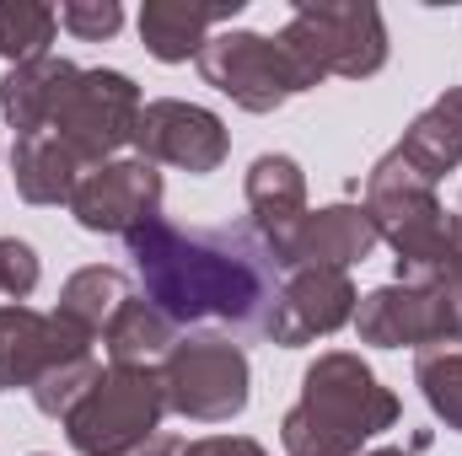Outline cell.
<instances>
[{"instance_id": "1", "label": "cell", "mask_w": 462, "mask_h": 456, "mask_svg": "<svg viewBox=\"0 0 462 456\" xmlns=\"http://www.w3.org/2000/svg\"><path fill=\"white\" fill-rule=\"evenodd\" d=\"M140 274V296L172 323H226L236 333L269 339L285 269L253 226H178L167 215L124 236Z\"/></svg>"}, {"instance_id": "2", "label": "cell", "mask_w": 462, "mask_h": 456, "mask_svg": "<svg viewBox=\"0 0 462 456\" xmlns=\"http://www.w3.org/2000/svg\"><path fill=\"white\" fill-rule=\"evenodd\" d=\"M398 397L376 381L360 354H318L301 376V403L280 424L285 456H360L365 441L398 424Z\"/></svg>"}, {"instance_id": "3", "label": "cell", "mask_w": 462, "mask_h": 456, "mask_svg": "<svg viewBox=\"0 0 462 456\" xmlns=\"http://www.w3.org/2000/svg\"><path fill=\"white\" fill-rule=\"evenodd\" d=\"M365 215L398 252V285H436L462 258V215H447L436 183H425L398 150H387L365 178Z\"/></svg>"}, {"instance_id": "4", "label": "cell", "mask_w": 462, "mask_h": 456, "mask_svg": "<svg viewBox=\"0 0 462 456\" xmlns=\"http://www.w3.org/2000/svg\"><path fill=\"white\" fill-rule=\"evenodd\" d=\"M280 43L323 81H365L387 65V27L371 0H301L280 27Z\"/></svg>"}, {"instance_id": "5", "label": "cell", "mask_w": 462, "mask_h": 456, "mask_svg": "<svg viewBox=\"0 0 462 456\" xmlns=\"http://www.w3.org/2000/svg\"><path fill=\"white\" fill-rule=\"evenodd\" d=\"M162 414H167V392H162L156 370L108 365V370H97L87 397L70 408L65 435L81 456H129L156 435Z\"/></svg>"}, {"instance_id": "6", "label": "cell", "mask_w": 462, "mask_h": 456, "mask_svg": "<svg viewBox=\"0 0 462 456\" xmlns=\"http://www.w3.org/2000/svg\"><path fill=\"white\" fill-rule=\"evenodd\" d=\"M199 76L226 92L236 108L247 114H274L285 108L296 92H312L318 76L280 43V38H263V32H216L205 49H199Z\"/></svg>"}, {"instance_id": "7", "label": "cell", "mask_w": 462, "mask_h": 456, "mask_svg": "<svg viewBox=\"0 0 462 456\" xmlns=\"http://www.w3.org/2000/svg\"><path fill=\"white\" fill-rule=\"evenodd\" d=\"M156 376L167 408L194 424H226L247 408V354L231 339H178Z\"/></svg>"}, {"instance_id": "8", "label": "cell", "mask_w": 462, "mask_h": 456, "mask_svg": "<svg viewBox=\"0 0 462 456\" xmlns=\"http://www.w3.org/2000/svg\"><path fill=\"white\" fill-rule=\"evenodd\" d=\"M140 108H145L140 87L124 70H81L49 129L81 156V167H103V161H114V150L134 140Z\"/></svg>"}, {"instance_id": "9", "label": "cell", "mask_w": 462, "mask_h": 456, "mask_svg": "<svg viewBox=\"0 0 462 456\" xmlns=\"http://www.w3.org/2000/svg\"><path fill=\"white\" fill-rule=\"evenodd\" d=\"M129 145H134L140 161H151V167L162 161V167H183V172L205 178V172H216V167L226 161L231 134L210 108L162 97V103H145V108H140Z\"/></svg>"}, {"instance_id": "10", "label": "cell", "mask_w": 462, "mask_h": 456, "mask_svg": "<svg viewBox=\"0 0 462 456\" xmlns=\"http://www.w3.org/2000/svg\"><path fill=\"white\" fill-rule=\"evenodd\" d=\"M70 215L81 231L97 236H129L134 226L162 215V172L151 161H103L87 167L76 194H70Z\"/></svg>"}, {"instance_id": "11", "label": "cell", "mask_w": 462, "mask_h": 456, "mask_svg": "<svg viewBox=\"0 0 462 456\" xmlns=\"http://www.w3.org/2000/svg\"><path fill=\"white\" fill-rule=\"evenodd\" d=\"M92 343L97 339H87L65 317L11 301V306H0V387H27L32 392V381L49 365L81 360V354H92Z\"/></svg>"}, {"instance_id": "12", "label": "cell", "mask_w": 462, "mask_h": 456, "mask_svg": "<svg viewBox=\"0 0 462 456\" xmlns=\"http://www.w3.org/2000/svg\"><path fill=\"white\" fill-rule=\"evenodd\" d=\"M355 285L339 269H296L280 290V306H274V323H269V339L285 343V349H301L312 339H328L339 333L345 323H355Z\"/></svg>"}, {"instance_id": "13", "label": "cell", "mask_w": 462, "mask_h": 456, "mask_svg": "<svg viewBox=\"0 0 462 456\" xmlns=\"http://www.w3.org/2000/svg\"><path fill=\"white\" fill-rule=\"evenodd\" d=\"M376 226L365 215V205H328V210H307V221L291 231V242L274 252L280 269H339L349 274L355 263H365L376 252Z\"/></svg>"}, {"instance_id": "14", "label": "cell", "mask_w": 462, "mask_h": 456, "mask_svg": "<svg viewBox=\"0 0 462 456\" xmlns=\"http://www.w3.org/2000/svg\"><path fill=\"white\" fill-rule=\"evenodd\" d=\"M355 333L360 343H376V349H430V343H447L441 328V301L430 285H382L371 296H360L355 306Z\"/></svg>"}, {"instance_id": "15", "label": "cell", "mask_w": 462, "mask_h": 456, "mask_svg": "<svg viewBox=\"0 0 462 456\" xmlns=\"http://www.w3.org/2000/svg\"><path fill=\"white\" fill-rule=\"evenodd\" d=\"M236 11L242 0H145L140 38L162 65H183V59H199V49L210 43V27L231 22Z\"/></svg>"}, {"instance_id": "16", "label": "cell", "mask_w": 462, "mask_h": 456, "mask_svg": "<svg viewBox=\"0 0 462 456\" xmlns=\"http://www.w3.org/2000/svg\"><path fill=\"white\" fill-rule=\"evenodd\" d=\"M76 76H81V70H76L70 59H54V54L5 70V81H0V114L16 129V140L43 134V129L54 123L60 103H65L70 87H76Z\"/></svg>"}, {"instance_id": "17", "label": "cell", "mask_w": 462, "mask_h": 456, "mask_svg": "<svg viewBox=\"0 0 462 456\" xmlns=\"http://www.w3.org/2000/svg\"><path fill=\"white\" fill-rule=\"evenodd\" d=\"M247 210L253 231L280 252L291 242V231L307 221V178L291 156H258L247 167Z\"/></svg>"}, {"instance_id": "18", "label": "cell", "mask_w": 462, "mask_h": 456, "mask_svg": "<svg viewBox=\"0 0 462 456\" xmlns=\"http://www.w3.org/2000/svg\"><path fill=\"white\" fill-rule=\"evenodd\" d=\"M425 183H441L447 172L462 167V87H447L425 114L403 129V140L393 145Z\"/></svg>"}, {"instance_id": "19", "label": "cell", "mask_w": 462, "mask_h": 456, "mask_svg": "<svg viewBox=\"0 0 462 456\" xmlns=\"http://www.w3.org/2000/svg\"><path fill=\"white\" fill-rule=\"evenodd\" d=\"M81 172H87L81 156H76L54 129L27 134V140L11 145V178H16V194H22L27 205H70Z\"/></svg>"}, {"instance_id": "20", "label": "cell", "mask_w": 462, "mask_h": 456, "mask_svg": "<svg viewBox=\"0 0 462 456\" xmlns=\"http://www.w3.org/2000/svg\"><path fill=\"white\" fill-rule=\"evenodd\" d=\"M172 343H178V328H172L145 296H129L114 317H108V328H103L108 360H114V365H134V370H156V365L172 354Z\"/></svg>"}, {"instance_id": "21", "label": "cell", "mask_w": 462, "mask_h": 456, "mask_svg": "<svg viewBox=\"0 0 462 456\" xmlns=\"http://www.w3.org/2000/svg\"><path fill=\"white\" fill-rule=\"evenodd\" d=\"M124 301H129V279H124L118 269L92 263V269H76V274L65 279L54 317H65V323H70V328H81L87 339H103L108 317H114Z\"/></svg>"}, {"instance_id": "22", "label": "cell", "mask_w": 462, "mask_h": 456, "mask_svg": "<svg viewBox=\"0 0 462 456\" xmlns=\"http://www.w3.org/2000/svg\"><path fill=\"white\" fill-rule=\"evenodd\" d=\"M414 381L430 403V414L462 435V343H430L414 354Z\"/></svg>"}, {"instance_id": "23", "label": "cell", "mask_w": 462, "mask_h": 456, "mask_svg": "<svg viewBox=\"0 0 462 456\" xmlns=\"http://www.w3.org/2000/svg\"><path fill=\"white\" fill-rule=\"evenodd\" d=\"M54 27H60V11H54V5H38V0H0V59H11V65L43 59L49 43H54Z\"/></svg>"}, {"instance_id": "24", "label": "cell", "mask_w": 462, "mask_h": 456, "mask_svg": "<svg viewBox=\"0 0 462 456\" xmlns=\"http://www.w3.org/2000/svg\"><path fill=\"white\" fill-rule=\"evenodd\" d=\"M97 381V360L92 354H81V360H65V365H49L38 381H32V403H38V414H49V419H70V408L87 397V387Z\"/></svg>"}, {"instance_id": "25", "label": "cell", "mask_w": 462, "mask_h": 456, "mask_svg": "<svg viewBox=\"0 0 462 456\" xmlns=\"http://www.w3.org/2000/svg\"><path fill=\"white\" fill-rule=\"evenodd\" d=\"M60 27L76 32V38H87V43L114 38L118 27H124V5L118 0H65L60 5Z\"/></svg>"}, {"instance_id": "26", "label": "cell", "mask_w": 462, "mask_h": 456, "mask_svg": "<svg viewBox=\"0 0 462 456\" xmlns=\"http://www.w3.org/2000/svg\"><path fill=\"white\" fill-rule=\"evenodd\" d=\"M32 290H38V252L22 236H0V296L22 306Z\"/></svg>"}, {"instance_id": "27", "label": "cell", "mask_w": 462, "mask_h": 456, "mask_svg": "<svg viewBox=\"0 0 462 456\" xmlns=\"http://www.w3.org/2000/svg\"><path fill=\"white\" fill-rule=\"evenodd\" d=\"M436 301H441V328H447V343H462V258L430 285Z\"/></svg>"}, {"instance_id": "28", "label": "cell", "mask_w": 462, "mask_h": 456, "mask_svg": "<svg viewBox=\"0 0 462 456\" xmlns=\"http://www.w3.org/2000/svg\"><path fill=\"white\" fill-rule=\"evenodd\" d=\"M183 456H269V451L247 435H205V441H189Z\"/></svg>"}, {"instance_id": "29", "label": "cell", "mask_w": 462, "mask_h": 456, "mask_svg": "<svg viewBox=\"0 0 462 456\" xmlns=\"http://www.w3.org/2000/svg\"><path fill=\"white\" fill-rule=\"evenodd\" d=\"M129 456H183V441H172V435H151L145 446H134Z\"/></svg>"}, {"instance_id": "30", "label": "cell", "mask_w": 462, "mask_h": 456, "mask_svg": "<svg viewBox=\"0 0 462 456\" xmlns=\"http://www.w3.org/2000/svg\"><path fill=\"white\" fill-rule=\"evenodd\" d=\"M365 456H409V451H398V446H376V451H365Z\"/></svg>"}, {"instance_id": "31", "label": "cell", "mask_w": 462, "mask_h": 456, "mask_svg": "<svg viewBox=\"0 0 462 456\" xmlns=\"http://www.w3.org/2000/svg\"><path fill=\"white\" fill-rule=\"evenodd\" d=\"M38 456H43V451H38Z\"/></svg>"}]
</instances>
